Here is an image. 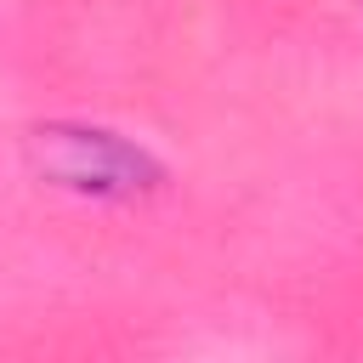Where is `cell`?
Here are the masks:
<instances>
[{
    "label": "cell",
    "instance_id": "obj_1",
    "mask_svg": "<svg viewBox=\"0 0 363 363\" xmlns=\"http://www.w3.org/2000/svg\"><path fill=\"white\" fill-rule=\"evenodd\" d=\"M28 153L51 187L91 204H136L164 187V164L142 142L102 125H45L28 136Z\"/></svg>",
    "mask_w": 363,
    "mask_h": 363
}]
</instances>
